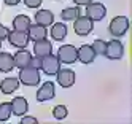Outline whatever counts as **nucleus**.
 Segmentation results:
<instances>
[{
    "mask_svg": "<svg viewBox=\"0 0 132 124\" xmlns=\"http://www.w3.org/2000/svg\"><path fill=\"white\" fill-rule=\"evenodd\" d=\"M56 57L59 59L61 64L72 65V64L77 62V48H75L73 45H62L59 49H57Z\"/></svg>",
    "mask_w": 132,
    "mask_h": 124,
    "instance_id": "20e7f679",
    "label": "nucleus"
},
{
    "mask_svg": "<svg viewBox=\"0 0 132 124\" xmlns=\"http://www.w3.org/2000/svg\"><path fill=\"white\" fill-rule=\"evenodd\" d=\"M30 65H32V67H35V69H38V70H40V65H42V57H37V56L34 57V56H32Z\"/></svg>",
    "mask_w": 132,
    "mask_h": 124,
    "instance_id": "bb28decb",
    "label": "nucleus"
},
{
    "mask_svg": "<svg viewBox=\"0 0 132 124\" xmlns=\"http://www.w3.org/2000/svg\"><path fill=\"white\" fill-rule=\"evenodd\" d=\"M3 2H5L8 6H16L18 3H21V0H3Z\"/></svg>",
    "mask_w": 132,
    "mask_h": 124,
    "instance_id": "c756f323",
    "label": "nucleus"
},
{
    "mask_svg": "<svg viewBox=\"0 0 132 124\" xmlns=\"http://www.w3.org/2000/svg\"><path fill=\"white\" fill-rule=\"evenodd\" d=\"M19 80L14 78V76H8V78L2 80V83H0V91H2L3 94H13L18 88H19Z\"/></svg>",
    "mask_w": 132,
    "mask_h": 124,
    "instance_id": "a211bd4d",
    "label": "nucleus"
},
{
    "mask_svg": "<svg viewBox=\"0 0 132 124\" xmlns=\"http://www.w3.org/2000/svg\"><path fill=\"white\" fill-rule=\"evenodd\" d=\"M105 57H108L110 61H119L122 56H124V46L118 38H113V40L107 42V48H105Z\"/></svg>",
    "mask_w": 132,
    "mask_h": 124,
    "instance_id": "39448f33",
    "label": "nucleus"
},
{
    "mask_svg": "<svg viewBox=\"0 0 132 124\" xmlns=\"http://www.w3.org/2000/svg\"><path fill=\"white\" fill-rule=\"evenodd\" d=\"M80 14H81V11H80V6H70V8H65V10H62L61 18L64 19V21H73V19H77Z\"/></svg>",
    "mask_w": 132,
    "mask_h": 124,
    "instance_id": "412c9836",
    "label": "nucleus"
},
{
    "mask_svg": "<svg viewBox=\"0 0 132 124\" xmlns=\"http://www.w3.org/2000/svg\"><path fill=\"white\" fill-rule=\"evenodd\" d=\"M18 80L24 86H37L40 83V70L32 67V65H27L24 69H19Z\"/></svg>",
    "mask_w": 132,
    "mask_h": 124,
    "instance_id": "f257e3e1",
    "label": "nucleus"
},
{
    "mask_svg": "<svg viewBox=\"0 0 132 124\" xmlns=\"http://www.w3.org/2000/svg\"><path fill=\"white\" fill-rule=\"evenodd\" d=\"M56 97V86L53 81H45L40 89L37 91V100L38 102H48Z\"/></svg>",
    "mask_w": 132,
    "mask_h": 124,
    "instance_id": "1a4fd4ad",
    "label": "nucleus"
},
{
    "mask_svg": "<svg viewBox=\"0 0 132 124\" xmlns=\"http://www.w3.org/2000/svg\"><path fill=\"white\" fill-rule=\"evenodd\" d=\"M86 16L91 19V21H103V18L107 16V8L103 3H88L86 5Z\"/></svg>",
    "mask_w": 132,
    "mask_h": 124,
    "instance_id": "0eeeda50",
    "label": "nucleus"
},
{
    "mask_svg": "<svg viewBox=\"0 0 132 124\" xmlns=\"http://www.w3.org/2000/svg\"><path fill=\"white\" fill-rule=\"evenodd\" d=\"M91 48H92V51L96 53V56H103V54H105V48H107V42L97 38V40L91 45Z\"/></svg>",
    "mask_w": 132,
    "mask_h": 124,
    "instance_id": "b1692460",
    "label": "nucleus"
},
{
    "mask_svg": "<svg viewBox=\"0 0 132 124\" xmlns=\"http://www.w3.org/2000/svg\"><path fill=\"white\" fill-rule=\"evenodd\" d=\"M92 29H94V21H91L88 16H81L80 14L77 19H73V30L78 37L89 35L92 32Z\"/></svg>",
    "mask_w": 132,
    "mask_h": 124,
    "instance_id": "7ed1b4c3",
    "label": "nucleus"
},
{
    "mask_svg": "<svg viewBox=\"0 0 132 124\" xmlns=\"http://www.w3.org/2000/svg\"><path fill=\"white\" fill-rule=\"evenodd\" d=\"M8 34H10V30H8V29L5 27V26H2V24H0V40H5V38L8 37Z\"/></svg>",
    "mask_w": 132,
    "mask_h": 124,
    "instance_id": "cd10ccee",
    "label": "nucleus"
},
{
    "mask_svg": "<svg viewBox=\"0 0 132 124\" xmlns=\"http://www.w3.org/2000/svg\"><path fill=\"white\" fill-rule=\"evenodd\" d=\"M43 0H24V5L27 8H38Z\"/></svg>",
    "mask_w": 132,
    "mask_h": 124,
    "instance_id": "393cba45",
    "label": "nucleus"
},
{
    "mask_svg": "<svg viewBox=\"0 0 132 124\" xmlns=\"http://www.w3.org/2000/svg\"><path fill=\"white\" fill-rule=\"evenodd\" d=\"M0 48H2V40H0Z\"/></svg>",
    "mask_w": 132,
    "mask_h": 124,
    "instance_id": "7c9ffc66",
    "label": "nucleus"
},
{
    "mask_svg": "<svg viewBox=\"0 0 132 124\" xmlns=\"http://www.w3.org/2000/svg\"><path fill=\"white\" fill-rule=\"evenodd\" d=\"M56 80L62 88H72L77 80V75L70 69H59V72L56 73Z\"/></svg>",
    "mask_w": 132,
    "mask_h": 124,
    "instance_id": "9d476101",
    "label": "nucleus"
},
{
    "mask_svg": "<svg viewBox=\"0 0 132 124\" xmlns=\"http://www.w3.org/2000/svg\"><path fill=\"white\" fill-rule=\"evenodd\" d=\"M8 42H10L11 46L14 48H27V45H29V35H27V32H22V30H13L8 34Z\"/></svg>",
    "mask_w": 132,
    "mask_h": 124,
    "instance_id": "6e6552de",
    "label": "nucleus"
},
{
    "mask_svg": "<svg viewBox=\"0 0 132 124\" xmlns=\"http://www.w3.org/2000/svg\"><path fill=\"white\" fill-rule=\"evenodd\" d=\"M11 116V103L10 102H2L0 103V122L8 121Z\"/></svg>",
    "mask_w": 132,
    "mask_h": 124,
    "instance_id": "4be33fe9",
    "label": "nucleus"
},
{
    "mask_svg": "<svg viewBox=\"0 0 132 124\" xmlns=\"http://www.w3.org/2000/svg\"><path fill=\"white\" fill-rule=\"evenodd\" d=\"M10 103H11V114H14V116H24L29 110V102L24 97H14Z\"/></svg>",
    "mask_w": 132,
    "mask_h": 124,
    "instance_id": "4468645a",
    "label": "nucleus"
},
{
    "mask_svg": "<svg viewBox=\"0 0 132 124\" xmlns=\"http://www.w3.org/2000/svg\"><path fill=\"white\" fill-rule=\"evenodd\" d=\"M53 116L57 119V121H62L69 116V110L65 105H56V107L53 108Z\"/></svg>",
    "mask_w": 132,
    "mask_h": 124,
    "instance_id": "5701e85b",
    "label": "nucleus"
},
{
    "mask_svg": "<svg viewBox=\"0 0 132 124\" xmlns=\"http://www.w3.org/2000/svg\"><path fill=\"white\" fill-rule=\"evenodd\" d=\"M129 27H130V22L126 16H116V18L111 19V22L108 26V30L115 38H121L127 34Z\"/></svg>",
    "mask_w": 132,
    "mask_h": 124,
    "instance_id": "f03ea898",
    "label": "nucleus"
},
{
    "mask_svg": "<svg viewBox=\"0 0 132 124\" xmlns=\"http://www.w3.org/2000/svg\"><path fill=\"white\" fill-rule=\"evenodd\" d=\"M53 27H51V38L53 40H56V42H62V40H65V37H67V26H65L64 22H53L51 24Z\"/></svg>",
    "mask_w": 132,
    "mask_h": 124,
    "instance_id": "f3484780",
    "label": "nucleus"
},
{
    "mask_svg": "<svg viewBox=\"0 0 132 124\" xmlns=\"http://www.w3.org/2000/svg\"><path fill=\"white\" fill-rule=\"evenodd\" d=\"M57 2H59V0H57Z\"/></svg>",
    "mask_w": 132,
    "mask_h": 124,
    "instance_id": "2f4dec72",
    "label": "nucleus"
},
{
    "mask_svg": "<svg viewBox=\"0 0 132 124\" xmlns=\"http://www.w3.org/2000/svg\"><path fill=\"white\" fill-rule=\"evenodd\" d=\"M29 26H30V18L26 16V14H18L13 19V29H14V30H22V32H26Z\"/></svg>",
    "mask_w": 132,
    "mask_h": 124,
    "instance_id": "aec40b11",
    "label": "nucleus"
},
{
    "mask_svg": "<svg viewBox=\"0 0 132 124\" xmlns=\"http://www.w3.org/2000/svg\"><path fill=\"white\" fill-rule=\"evenodd\" d=\"M38 121H37V118L34 116H27V114H24V118H21V124H37Z\"/></svg>",
    "mask_w": 132,
    "mask_h": 124,
    "instance_id": "a878e982",
    "label": "nucleus"
},
{
    "mask_svg": "<svg viewBox=\"0 0 132 124\" xmlns=\"http://www.w3.org/2000/svg\"><path fill=\"white\" fill-rule=\"evenodd\" d=\"M40 69H42V72H43L45 75L53 76V75H56V73L59 72V69H61V62H59V59H57L56 56L48 54V56L42 57V65H40Z\"/></svg>",
    "mask_w": 132,
    "mask_h": 124,
    "instance_id": "423d86ee",
    "label": "nucleus"
},
{
    "mask_svg": "<svg viewBox=\"0 0 132 124\" xmlns=\"http://www.w3.org/2000/svg\"><path fill=\"white\" fill-rule=\"evenodd\" d=\"M14 69V59L10 53H0V72L8 73Z\"/></svg>",
    "mask_w": 132,
    "mask_h": 124,
    "instance_id": "6ab92c4d",
    "label": "nucleus"
},
{
    "mask_svg": "<svg viewBox=\"0 0 132 124\" xmlns=\"http://www.w3.org/2000/svg\"><path fill=\"white\" fill-rule=\"evenodd\" d=\"M96 59V53L92 51L91 45H81L77 49V61L81 64H92Z\"/></svg>",
    "mask_w": 132,
    "mask_h": 124,
    "instance_id": "9b49d317",
    "label": "nucleus"
},
{
    "mask_svg": "<svg viewBox=\"0 0 132 124\" xmlns=\"http://www.w3.org/2000/svg\"><path fill=\"white\" fill-rule=\"evenodd\" d=\"M13 59H14V67L16 69H24V67L30 65L32 54L29 53V49H26V48H19V51L14 53Z\"/></svg>",
    "mask_w": 132,
    "mask_h": 124,
    "instance_id": "f8f14e48",
    "label": "nucleus"
},
{
    "mask_svg": "<svg viewBox=\"0 0 132 124\" xmlns=\"http://www.w3.org/2000/svg\"><path fill=\"white\" fill-rule=\"evenodd\" d=\"M53 53V43L48 42L46 38H42V40H37L34 45V54L37 57H45Z\"/></svg>",
    "mask_w": 132,
    "mask_h": 124,
    "instance_id": "ddd939ff",
    "label": "nucleus"
},
{
    "mask_svg": "<svg viewBox=\"0 0 132 124\" xmlns=\"http://www.w3.org/2000/svg\"><path fill=\"white\" fill-rule=\"evenodd\" d=\"M35 22L40 24L43 27H50L54 22V14L50 10H40V11L35 13Z\"/></svg>",
    "mask_w": 132,
    "mask_h": 124,
    "instance_id": "dca6fc26",
    "label": "nucleus"
},
{
    "mask_svg": "<svg viewBox=\"0 0 132 124\" xmlns=\"http://www.w3.org/2000/svg\"><path fill=\"white\" fill-rule=\"evenodd\" d=\"M27 35H29V40H42V38H46V35H48V30H46V27L40 26V24H30L29 27H27Z\"/></svg>",
    "mask_w": 132,
    "mask_h": 124,
    "instance_id": "2eb2a0df",
    "label": "nucleus"
},
{
    "mask_svg": "<svg viewBox=\"0 0 132 124\" xmlns=\"http://www.w3.org/2000/svg\"><path fill=\"white\" fill-rule=\"evenodd\" d=\"M91 2H92V0H73V3L77 5V6H81V5L86 6V5H88V3H91Z\"/></svg>",
    "mask_w": 132,
    "mask_h": 124,
    "instance_id": "c85d7f7f",
    "label": "nucleus"
}]
</instances>
